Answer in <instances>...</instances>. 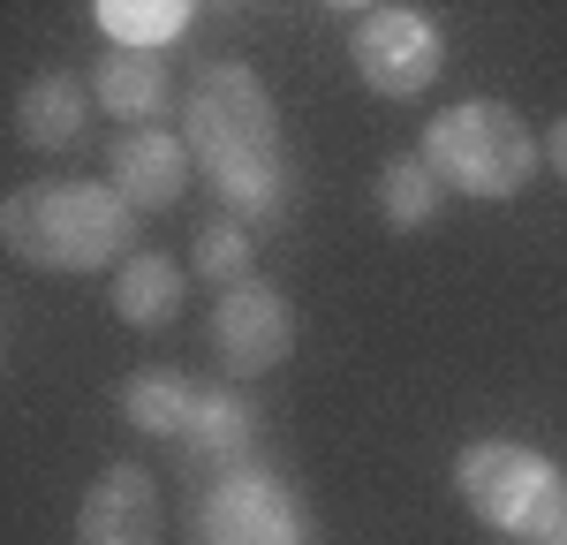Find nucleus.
Here are the masks:
<instances>
[{
    "mask_svg": "<svg viewBox=\"0 0 567 545\" xmlns=\"http://www.w3.org/2000/svg\"><path fill=\"white\" fill-rule=\"evenodd\" d=\"M0 235L23 266L39 272H99V266H130V235L136 213L114 197V182H76L53 175L8 197Z\"/></svg>",
    "mask_w": 567,
    "mask_h": 545,
    "instance_id": "nucleus-1",
    "label": "nucleus"
},
{
    "mask_svg": "<svg viewBox=\"0 0 567 545\" xmlns=\"http://www.w3.org/2000/svg\"><path fill=\"white\" fill-rule=\"evenodd\" d=\"M424 160H432V175L446 189H462V197H523L529 175H537V160H545V144L529 136V122L515 106H499V99H462V106H439L424 144H416Z\"/></svg>",
    "mask_w": 567,
    "mask_h": 545,
    "instance_id": "nucleus-2",
    "label": "nucleus"
},
{
    "mask_svg": "<svg viewBox=\"0 0 567 545\" xmlns=\"http://www.w3.org/2000/svg\"><path fill=\"white\" fill-rule=\"evenodd\" d=\"M189 160L205 167V182L280 160V106H272V91H265L258 69L213 61V69L189 84Z\"/></svg>",
    "mask_w": 567,
    "mask_h": 545,
    "instance_id": "nucleus-3",
    "label": "nucleus"
},
{
    "mask_svg": "<svg viewBox=\"0 0 567 545\" xmlns=\"http://www.w3.org/2000/svg\"><path fill=\"white\" fill-rule=\"evenodd\" d=\"M454 493L470 500V515L492 523L499 538L529 545L567 507V477L553 470V454L523 448V440H470L454 454Z\"/></svg>",
    "mask_w": 567,
    "mask_h": 545,
    "instance_id": "nucleus-4",
    "label": "nucleus"
},
{
    "mask_svg": "<svg viewBox=\"0 0 567 545\" xmlns=\"http://www.w3.org/2000/svg\"><path fill=\"white\" fill-rule=\"evenodd\" d=\"M349 61L379 99H416L446 69V31L416 8H355L349 16Z\"/></svg>",
    "mask_w": 567,
    "mask_h": 545,
    "instance_id": "nucleus-5",
    "label": "nucleus"
},
{
    "mask_svg": "<svg viewBox=\"0 0 567 545\" xmlns=\"http://www.w3.org/2000/svg\"><path fill=\"white\" fill-rule=\"evenodd\" d=\"M213 349L235 379H258L272 363H288V349H296V311H288V296H280L272 280L227 288L213 304Z\"/></svg>",
    "mask_w": 567,
    "mask_h": 545,
    "instance_id": "nucleus-6",
    "label": "nucleus"
},
{
    "mask_svg": "<svg viewBox=\"0 0 567 545\" xmlns=\"http://www.w3.org/2000/svg\"><path fill=\"white\" fill-rule=\"evenodd\" d=\"M76 545H159V485H152V470H136V462L99 470L84 507H76Z\"/></svg>",
    "mask_w": 567,
    "mask_h": 545,
    "instance_id": "nucleus-7",
    "label": "nucleus"
},
{
    "mask_svg": "<svg viewBox=\"0 0 567 545\" xmlns=\"http://www.w3.org/2000/svg\"><path fill=\"white\" fill-rule=\"evenodd\" d=\"M189 136H167V130H130L114 152H106V182H114V197L130 205V213H159V205H175L182 189H189Z\"/></svg>",
    "mask_w": 567,
    "mask_h": 545,
    "instance_id": "nucleus-8",
    "label": "nucleus"
},
{
    "mask_svg": "<svg viewBox=\"0 0 567 545\" xmlns=\"http://www.w3.org/2000/svg\"><path fill=\"white\" fill-rule=\"evenodd\" d=\"M205 545H296V500L272 477H227L205 500Z\"/></svg>",
    "mask_w": 567,
    "mask_h": 545,
    "instance_id": "nucleus-9",
    "label": "nucleus"
},
{
    "mask_svg": "<svg viewBox=\"0 0 567 545\" xmlns=\"http://www.w3.org/2000/svg\"><path fill=\"white\" fill-rule=\"evenodd\" d=\"M91 99L114 114V122H159L167 106H175V76H167V61L159 53H114L106 45V61L91 69Z\"/></svg>",
    "mask_w": 567,
    "mask_h": 545,
    "instance_id": "nucleus-10",
    "label": "nucleus"
},
{
    "mask_svg": "<svg viewBox=\"0 0 567 545\" xmlns=\"http://www.w3.org/2000/svg\"><path fill=\"white\" fill-rule=\"evenodd\" d=\"M197 379H182L167 363H152V371H130L122 379V417H130L144 440H189V424H197Z\"/></svg>",
    "mask_w": 567,
    "mask_h": 545,
    "instance_id": "nucleus-11",
    "label": "nucleus"
},
{
    "mask_svg": "<svg viewBox=\"0 0 567 545\" xmlns=\"http://www.w3.org/2000/svg\"><path fill=\"white\" fill-rule=\"evenodd\" d=\"M106 296H114V318H130V326H175L182 296H189V272L175 258H159V250H136L130 266H114Z\"/></svg>",
    "mask_w": 567,
    "mask_h": 545,
    "instance_id": "nucleus-12",
    "label": "nucleus"
},
{
    "mask_svg": "<svg viewBox=\"0 0 567 545\" xmlns=\"http://www.w3.org/2000/svg\"><path fill=\"white\" fill-rule=\"evenodd\" d=\"M91 106H99V99H91L76 76H39V84H23V99H16V136L39 144V152H61V144L84 136Z\"/></svg>",
    "mask_w": 567,
    "mask_h": 545,
    "instance_id": "nucleus-13",
    "label": "nucleus"
},
{
    "mask_svg": "<svg viewBox=\"0 0 567 545\" xmlns=\"http://www.w3.org/2000/svg\"><path fill=\"white\" fill-rule=\"evenodd\" d=\"M91 23L106 31L114 53H159V45H175L197 16H189V0H99Z\"/></svg>",
    "mask_w": 567,
    "mask_h": 545,
    "instance_id": "nucleus-14",
    "label": "nucleus"
},
{
    "mask_svg": "<svg viewBox=\"0 0 567 545\" xmlns=\"http://www.w3.org/2000/svg\"><path fill=\"white\" fill-rule=\"evenodd\" d=\"M446 182L432 175V160L424 152H409V160H386L379 167V213H386L393 235H416V227H439V213H446Z\"/></svg>",
    "mask_w": 567,
    "mask_h": 545,
    "instance_id": "nucleus-15",
    "label": "nucleus"
},
{
    "mask_svg": "<svg viewBox=\"0 0 567 545\" xmlns=\"http://www.w3.org/2000/svg\"><path fill=\"white\" fill-rule=\"evenodd\" d=\"M250 440H258V409L243 402V394L205 387L197 394V424H189V448L213 454V462H235V454H250Z\"/></svg>",
    "mask_w": 567,
    "mask_h": 545,
    "instance_id": "nucleus-16",
    "label": "nucleus"
},
{
    "mask_svg": "<svg viewBox=\"0 0 567 545\" xmlns=\"http://www.w3.org/2000/svg\"><path fill=\"white\" fill-rule=\"evenodd\" d=\"M189 272L213 280L219 296L243 288V280H250V227H243V220H205L197 250H189Z\"/></svg>",
    "mask_w": 567,
    "mask_h": 545,
    "instance_id": "nucleus-17",
    "label": "nucleus"
},
{
    "mask_svg": "<svg viewBox=\"0 0 567 545\" xmlns=\"http://www.w3.org/2000/svg\"><path fill=\"white\" fill-rule=\"evenodd\" d=\"M545 152H553V175L567 182V114H560V122H553V136H545Z\"/></svg>",
    "mask_w": 567,
    "mask_h": 545,
    "instance_id": "nucleus-18",
    "label": "nucleus"
},
{
    "mask_svg": "<svg viewBox=\"0 0 567 545\" xmlns=\"http://www.w3.org/2000/svg\"><path fill=\"white\" fill-rule=\"evenodd\" d=\"M529 545H567V507H560V515H553V523H545V531H537Z\"/></svg>",
    "mask_w": 567,
    "mask_h": 545,
    "instance_id": "nucleus-19",
    "label": "nucleus"
}]
</instances>
